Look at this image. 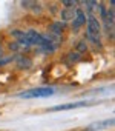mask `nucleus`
Returning <instances> with one entry per match:
<instances>
[{"mask_svg":"<svg viewBox=\"0 0 115 131\" xmlns=\"http://www.w3.org/2000/svg\"><path fill=\"white\" fill-rule=\"evenodd\" d=\"M100 31H101L100 20L95 16H88V20H86V39L91 40L92 43H98V46H101V43H100Z\"/></svg>","mask_w":115,"mask_h":131,"instance_id":"1","label":"nucleus"},{"mask_svg":"<svg viewBox=\"0 0 115 131\" xmlns=\"http://www.w3.org/2000/svg\"><path fill=\"white\" fill-rule=\"evenodd\" d=\"M54 88L51 86H40V88H32V90H28V91H23L20 93L19 96L22 99H34V97H49L54 94Z\"/></svg>","mask_w":115,"mask_h":131,"instance_id":"2","label":"nucleus"},{"mask_svg":"<svg viewBox=\"0 0 115 131\" xmlns=\"http://www.w3.org/2000/svg\"><path fill=\"white\" fill-rule=\"evenodd\" d=\"M25 36H26V40H28V43L31 46H34V45L35 46H41L43 42H45V36L37 32V31H34V29H29L28 32H25Z\"/></svg>","mask_w":115,"mask_h":131,"instance_id":"3","label":"nucleus"},{"mask_svg":"<svg viewBox=\"0 0 115 131\" xmlns=\"http://www.w3.org/2000/svg\"><path fill=\"white\" fill-rule=\"evenodd\" d=\"M86 20H88V16H86V13H84L83 9H78V8H75V17H74V20H72V28H74V29H78V28L84 26Z\"/></svg>","mask_w":115,"mask_h":131,"instance_id":"4","label":"nucleus"},{"mask_svg":"<svg viewBox=\"0 0 115 131\" xmlns=\"http://www.w3.org/2000/svg\"><path fill=\"white\" fill-rule=\"evenodd\" d=\"M88 102L81 100V102H74V103H65V105H57L49 108L48 111H65V110H74V108H80V106H86Z\"/></svg>","mask_w":115,"mask_h":131,"instance_id":"5","label":"nucleus"},{"mask_svg":"<svg viewBox=\"0 0 115 131\" xmlns=\"http://www.w3.org/2000/svg\"><path fill=\"white\" fill-rule=\"evenodd\" d=\"M60 17H62V22H63V23L72 22L74 17H75V8H65V9H62Z\"/></svg>","mask_w":115,"mask_h":131,"instance_id":"6","label":"nucleus"},{"mask_svg":"<svg viewBox=\"0 0 115 131\" xmlns=\"http://www.w3.org/2000/svg\"><path fill=\"white\" fill-rule=\"evenodd\" d=\"M112 125H113V119H106V120H101V122L91 123L86 129H103V128H107V126H112Z\"/></svg>","mask_w":115,"mask_h":131,"instance_id":"7","label":"nucleus"},{"mask_svg":"<svg viewBox=\"0 0 115 131\" xmlns=\"http://www.w3.org/2000/svg\"><path fill=\"white\" fill-rule=\"evenodd\" d=\"M14 60H16V63H17V67L22 68V70H29V68L32 67L31 59H28L26 56H19V57H16Z\"/></svg>","mask_w":115,"mask_h":131,"instance_id":"8","label":"nucleus"},{"mask_svg":"<svg viewBox=\"0 0 115 131\" xmlns=\"http://www.w3.org/2000/svg\"><path fill=\"white\" fill-rule=\"evenodd\" d=\"M65 26H66V23H63V22H55V23H52V26H51V29H52L51 32H52V34H57V36H62Z\"/></svg>","mask_w":115,"mask_h":131,"instance_id":"9","label":"nucleus"},{"mask_svg":"<svg viewBox=\"0 0 115 131\" xmlns=\"http://www.w3.org/2000/svg\"><path fill=\"white\" fill-rule=\"evenodd\" d=\"M81 3L86 6V11H89V13L95 11V9L100 6V3H97V2H81Z\"/></svg>","mask_w":115,"mask_h":131,"instance_id":"10","label":"nucleus"},{"mask_svg":"<svg viewBox=\"0 0 115 131\" xmlns=\"http://www.w3.org/2000/svg\"><path fill=\"white\" fill-rule=\"evenodd\" d=\"M68 60L71 62V63H75V62H80L81 60V56L75 51V52H69L68 54Z\"/></svg>","mask_w":115,"mask_h":131,"instance_id":"11","label":"nucleus"},{"mask_svg":"<svg viewBox=\"0 0 115 131\" xmlns=\"http://www.w3.org/2000/svg\"><path fill=\"white\" fill-rule=\"evenodd\" d=\"M77 51H78V54H80V52H83V51H88V42L80 40V42L77 43Z\"/></svg>","mask_w":115,"mask_h":131,"instance_id":"12","label":"nucleus"},{"mask_svg":"<svg viewBox=\"0 0 115 131\" xmlns=\"http://www.w3.org/2000/svg\"><path fill=\"white\" fill-rule=\"evenodd\" d=\"M11 36H12L16 40H20L22 37H25V32H23V31H17V29H16V31H12V32H11Z\"/></svg>","mask_w":115,"mask_h":131,"instance_id":"13","label":"nucleus"},{"mask_svg":"<svg viewBox=\"0 0 115 131\" xmlns=\"http://www.w3.org/2000/svg\"><path fill=\"white\" fill-rule=\"evenodd\" d=\"M63 3V6H66V8H74L75 5H78V2H72V0H65V2H62Z\"/></svg>","mask_w":115,"mask_h":131,"instance_id":"14","label":"nucleus"},{"mask_svg":"<svg viewBox=\"0 0 115 131\" xmlns=\"http://www.w3.org/2000/svg\"><path fill=\"white\" fill-rule=\"evenodd\" d=\"M8 48H9V51H19V49H20V45H19L17 42H11V43L8 45Z\"/></svg>","mask_w":115,"mask_h":131,"instance_id":"15","label":"nucleus"},{"mask_svg":"<svg viewBox=\"0 0 115 131\" xmlns=\"http://www.w3.org/2000/svg\"><path fill=\"white\" fill-rule=\"evenodd\" d=\"M12 60V57H3L2 60H0V65H6V63H9Z\"/></svg>","mask_w":115,"mask_h":131,"instance_id":"16","label":"nucleus"},{"mask_svg":"<svg viewBox=\"0 0 115 131\" xmlns=\"http://www.w3.org/2000/svg\"><path fill=\"white\" fill-rule=\"evenodd\" d=\"M0 56H2V43H0Z\"/></svg>","mask_w":115,"mask_h":131,"instance_id":"17","label":"nucleus"}]
</instances>
